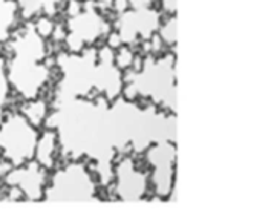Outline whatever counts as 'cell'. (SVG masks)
Masks as SVG:
<instances>
[{"mask_svg": "<svg viewBox=\"0 0 262 210\" xmlns=\"http://www.w3.org/2000/svg\"><path fill=\"white\" fill-rule=\"evenodd\" d=\"M175 35H177V26H175V20L172 18L167 25H164V29H163V40L167 41V43H175Z\"/></svg>", "mask_w": 262, "mask_h": 210, "instance_id": "cell-6", "label": "cell"}, {"mask_svg": "<svg viewBox=\"0 0 262 210\" xmlns=\"http://www.w3.org/2000/svg\"><path fill=\"white\" fill-rule=\"evenodd\" d=\"M28 120L12 117L0 131V146L11 163L21 164L35 152V137Z\"/></svg>", "mask_w": 262, "mask_h": 210, "instance_id": "cell-1", "label": "cell"}, {"mask_svg": "<svg viewBox=\"0 0 262 210\" xmlns=\"http://www.w3.org/2000/svg\"><path fill=\"white\" fill-rule=\"evenodd\" d=\"M54 141L55 137L54 134H45V137L38 143L37 155H38V163L45 167H49L52 163V152H54Z\"/></svg>", "mask_w": 262, "mask_h": 210, "instance_id": "cell-3", "label": "cell"}, {"mask_svg": "<svg viewBox=\"0 0 262 210\" xmlns=\"http://www.w3.org/2000/svg\"><path fill=\"white\" fill-rule=\"evenodd\" d=\"M127 5H129V0H115L114 2V6H117V9L120 12H123L127 8Z\"/></svg>", "mask_w": 262, "mask_h": 210, "instance_id": "cell-7", "label": "cell"}, {"mask_svg": "<svg viewBox=\"0 0 262 210\" xmlns=\"http://www.w3.org/2000/svg\"><path fill=\"white\" fill-rule=\"evenodd\" d=\"M114 60L117 61V66L118 68H127L134 63V54L126 49V48H121L117 54V57H114Z\"/></svg>", "mask_w": 262, "mask_h": 210, "instance_id": "cell-5", "label": "cell"}, {"mask_svg": "<svg viewBox=\"0 0 262 210\" xmlns=\"http://www.w3.org/2000/svg\"><path fill=\"white\" fill-rule=\"evenodd\" d=\"M64 180H68L66 184H52V189L48 192L46 197L51 200H81V198H92L94 186L91 180L86 175V171L81 166H71L66 171L60 174Z\"/></svg>", "mask_w": 262, "mask_h": 210, "instance_id": "cell-2", "label": "cell"}, {"mask_svg": "<svg viewBox=\"0 0 262 210\" xmlns=\"http://www.w3.org/2000/svg\"><path fill=\"white\" fill-rule=\"evenodd\" d=\"M26 111H29V112H26L29 121L37 124V123H40L43 120L46 108H45V103H41V101H32L31 104L26 106Z\"/></svg>", "mask_w": 262, "mask_h": 210, "instance_id": "cell-4", "label": "cell"}]
</instances>
